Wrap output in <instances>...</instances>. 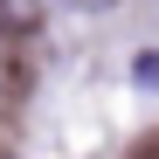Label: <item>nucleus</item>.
<instances>
[{"label":"nucleus","instance_id":"f257e3e1","mask_svg":"<svg viewBox=\"0 0 159 159\" xmlns=\"http://www.w3.org/2000/svg\"><path fill=\"white\" fill-rule=\"evenodd\" d=\"M139 83H159V56H139Z\"/></svg>","mask_w":159,"mask_h":159}]
</instances>
